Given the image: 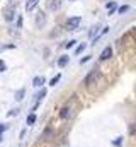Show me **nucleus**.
Instances as JSON below:
<instances>
[{
  "label": "nucleus",
  "mask_w": 136,
  "mask_h": 147,
  "mask_svg": "<svg viewBox=\"0 0 136 147\" xmlns=\"http://www.w3.org/2000/svg\"><path fill=\"white\" fill-rule=\"evenodd\" d=\"M61 7V0H51L49 3H48V9L49 10H58Z\"/></svg>",
  "instance_id": "obj_7"
},
{
  "label": "nucleus",
  "mask_w": 136,
  "mask_h": 147,
  "mask_svg": "<svg viewBox=\"0 0 136 147\" xmlns=\"http://www.w3.org/2000/svg\"><path fill=\"white\" fill-rule=\"evenodd\" d=\"M5 128H7V127H5V125H2V127H0V137H2V132H3V130H5ZM0 140H2V139H0Z\"/></svg>",
  "instance_id": "obj_23"
},
{
  "label": "nucleus",
  "mask_w": 136,
  "mask_h": 147,
  "mask_svg": "<svg viewBox=\"0 0 136 147\" xmlns=\"http://www.w3.org/2000/svg\"><path fill=\"white\" fill-rule=\"evenodd\" d=\"M22 98H24V89H19V91L15 92V99H17V101H21Z\"/></svg>",
  "instance_id": "obj_14"
},
{
  "label": "nucleus",
  "mask_w": 136,
  "mask_h": 147,
  "mask_svg": "<svg viewBox=\"0 0 136 147\" xmlns=\"http://www.w3.org/2000/svg\"><path fill=\"white\" fill-rule=\"evenodd\" d=\"M5 19H7V21H12V19H14V10H12V9L5 10Z\"/></svg>",
  "instance_id": "obj_12"
},
{
  "label": "nucleus",
  "mask_w": 136,
  "mask_h": 147,
  "mask_svg": "<svg viewBox=\"0 0 136 147\" xmlns=\"http://www.w3.org/2000/svg\"><path fill=\"white\" fill-rule=\"evenodd\" d=\"M75 111H77V99H75V96H73V98H70L67 103L63 105V108L60 111V116H61L63 120H68V118L73 116Z\"/></svg>",
  "instance_id": "obj_1"
},
{
  "label": "nucleus",
  "mask_w": 136,
  "mask_h": 147,
  "mask_svg": "<svg viewBox=\"0 0 136 147\" xmlns=\"http://www.w3.org/2000/svg\"><path fill=\"white\" fill-rule=\"evenodd\" d=\"M36 26L37 28H43L44 26V14L43 12H37L36 14Z\"/></svg>",
  "instance_id": "obj_6"
},
{
  "label": "nucleus",
  "mask_w": 136,
  "mask_h": 147,
  "mask_svg": "<svg viewBox=\"0 0 136 147\" xmlns=\"http://www.w3.org/2000/svg\"><path fill=\"white\" fill-rule=\"evenodd\" d=\"M75 43H77V41H73V39H71V41H70V43H67V48H71V46H73V45H75Z\"/></svg>",
  "instance_id": "obj_22"
},
{
  "label": "nucleus",
  "mask_w": 136,
  "mask_h": 147,
  "mask_svg": "<svg viewBox=\"0 0 136 147\" xmlns=\"http://www.w3.org/2000/svg\"><path fill=\"white\" fill-rule=\"evenodd\" d=\"M60 79H61V74H56V75H55V77H53V79L49 80V86H55V84H56V82H58Z\"/></svg>",
  "instance_id": "obj_13"
},
{
  "label": "nucleus",
  "mask_w": 136,
  "mask_h": 147,
  "mask_svg": "<svg viewBox=\"0 0 136 147\" xmlns=\"http://www.w3.org/2000/svg\"><path fill=\"white\" fill-rule=\"evenodd\" d=\"M70 2H73V0H70Z\"/></svg>",
  "instance_id": "obj_24"
},
{
  "label": "nucleus",
  "mask_w": 136,
  "mask_h": 147,
  "mask_svg": "<svg viewBox=\"0 0 136 147\" xmlns=\"http://www.w3.org/2000/svg\"><path fill=\"white\" fill-rule=\"evenodd\" d=\"M17 113H19V110H12V111H10V113H9V116H15Z\"/></svg>",
  "instance_id": "obj_20"
},
{
  "label": "nucleus",
  "mask_w": 136,
  "mask_h": 147,
  "mask_svg": "<svg viewBox=\"0 0 136 147\" xmlns=\"http://www.w3.org/2000/svg\"><path fill=\"white\" fill-rule=\"evenodd\" d=\"M129 134H131V135H136V123L129 127Z\"/></svg>",
  "instance_id": "obj_17"
},
{
  "label": "nucleus",
  "mask_w": 136,
  "mask_h": 147,
  "mask_svg": "<svg viewBox=\"0 0 136 147\" xmlns=\"http://www.w3.org/2000/svg\"><path fill=\"white\" fill-rule=\"evenodd\" d=\"M68 60H70V58H68L67 55H65V57H61V58L58 60V65H60V67H65V65L68 63Z\"/></svg>",
  "instance_id": "obj_11"
},
{
  "label": "nucleus",
  "mask_w": 136,
  "mask_h": 147,
  "mask_svg": "<svg viewBox=\"0 0 136 147\" xmlns=\"http://www.w3.org/2000/svg\"><path fill=\"white\" fill-rule=\"evenodd\" d=\"M112 144H114V146H121V144H123V139L117 137V140H112Z\"/></svg>",
  "instance_id": "obj_18"
},
{
  "label": "nucleus",
  "mask_w": 136,
  "mask_h": 147,
  "mask_svg": "<svg viewBox=\"0 0 136 147\" xmlns=\"http://www.w3.org/2000/svg\"><path fill=\"white\" fill-rule=\"evenodd\" d=\"M34 121H36V115L31 113V115L27 116V125H34Z\"/></svg>",
  "instance_id": "obj_15"
},
{
  "label": "nucleus",
  "mask_w": 136,
  "mask_h": 147,
  "mask_svg": "<svg viewBox=\"0 0 136 147\" xmlns=\"http://www.w3.org/2000/svg\"><path fill=\"white\" fill-rule=\"evenodd\" d=\"M33 147H53L49 144V139H44V137H39V140L34 144Z\"/></svg>",
  "instance_id": "obj_4"
},
{
  "label": "nucleus",
  "mask_w": 136,
  "mask_h": 147,
  "mask_svg": "<svg viewBox=\"0 0 136 147\" xmlns=\"http://www.w3.org/2000/svg\"><path fill=\"white\" fill-rule=\"evenodd\" d=\"M0 70H2V72L5 70V63H3V60H0Z\"/></svg>",
  "instance_id": "obj_21"
},
{
  "label": "nucleus",
  "mask_w": 136,
  "mask_h": 147,
  "mask_svg": "<svg viewBox=\"0 0 136 147\" xmlns=\"http://www.w3.org/2000/svg\"><path fill=\"white\" fill-rule=\"evenodd\" d=\"M128 9H129V5H124V7H121V9H119V14H124Z\"/></svg>",
  "instance_id": "obj_19"
},
{
  "label": "nucleus",
  "mask_w": 136,
  "mask_h": 147,
  "mask_svg": "<svg viewBox=\"0 0 136 147\" xmlns=\"http://www.w3.org/2000/svg\"><path fill=\"white\" fill-rule=\"evenodd\" d=\"M80 22H82V19H80V17H71V19H68V21H67V26H65V28H67L68 31H75V29L78 28V24H80Z\"/></svg>",
  "instance_id": "obj_3"
},
{
  "label": "nucleus",
  "mask_w": 136,
  "mask_h": 147,
  "mask_svg": "<svg viewBox=\"0 0 136 147\" xmlns=\"http://www.w3.org/2000/svg\"><path fill=\"white\" fill-rule=\"evenodd\" d=\"M111 57H112V48H111V46L104 48V51L101 53V60H107V58H111Z\"/></svg>",
  "instance_id": "obj_5"
},
{
  "label": "nucleus",
  "mask_w": 136,
  "mask_h": 147,
  "mask_svg": "<svg viewBox=\"0 0 136 147\" xmlns=\"http://www.w3.org/2000/svg\"><path fill=\"white\" fill-rule=\"evenodd\" d=\"M116 2H107V9H109V16H112L114 14V10H116Z\"/></svg>",
  "instance_id": "obj_10"
},
{
  "label": "nucleus",
  "mask_w": 136,
  "mask_h": 147,
  "mask_svg": "<svg viewBox=\"0 0 136 147\" xmlns=\"http://www.w3.org/2000/svg\"><path fill=\"white\" fill-rule=\"evenodd\" d=\"M43 84H44V77L37 75V77H34V79H33V86H34V87H41Z\"/></svg>",
  "instance_id": "obj_8"
},
{
  "label": "nucleus",
  "mask_w": 136,
  "mask_h": 147,
  "mask_svg": "<svg viewBox=\"0 0 136 147\" xmlns=\"http://www.w3.org/2000/svg\"><path fill=\"white\" fill-rule=\"evenodd\" d=\"M37 2H39V0H27V3H26V10H33L34 7L37 5Z\"/></svg>",
  "instance_id": "obj_9"
},
{
  "label": "nucleus",
  "mask_w": 136,
  "mask_h": 147,
  "mask_svg": "<svg viewBox=\"0 0 136 147\" xmlns=\"http://www.w3.org/2000/svg\"><path fill=\"white\" fill-rule=\"evenodd\" d=\"M83 50H85V43H82V45H80V46L77 48V55H80V53H82Z\"/></svg>",
  "instance_id": "obj_16"
},
{
  "label": "nucleus",
  "mask_w": 136,
  "mask_h": 147,
  "mask_svg": "<svg viewBox=\"0 0 136 147\" xmlns=\"http://www.w3.org/2000/svg\"><path fill=\"white\" fill-rule=\"evenodd\" d=\"M101 79H102V77H101V72H99V70H94V72H90L89 75H87V77H85L83 84H85V86H87V87L90 89V87H92L94 84H99L97 80H101Z\"/></svg>",
  "instance_id": "obj_2"
}]
</instances>
